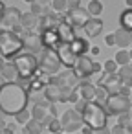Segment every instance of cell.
<instances>
[{
  "instance_id": "cell-10",
  "label": "cell",
  "mask_w": 132,
  "mask_h": 134,
  "mask_svg": "<svg viewBox=\"0 0 132 134\" xmlns=\"http://www.w3.org/2000/svg\"><path fill=\"white\" fill-rule=\"evenodd\" d=\"M61 123H62V129L66 134L70 132H75V130H81L84 127V119H83V114L77 112L75 108H68L62 116H61Z\"/></svg>"
},
{
  "instance_id": "cell-15",
  "label": "cell",
  "mask_w": 132,
  "mask_h": 134,
  "mask_svg": "<svg viewBox=\"0 0 132 134\" xmlns=\"http://www.w3.org/2000/svg\"><path fill=\"white\" fill-rule=\"evenodd\" d=\"M73 26L72 24H68L64 19L57 24V33H59V41H61V44H70V42H73V39H75V33H73Z\"/></svg>"
},
{
  "instance_id": "cell-45",
  "label": "cell",
  "mask_w": 132,
  "mask_h": 134,
  "mask_svg": "<svg viewBox=\"0 0 132 134\" xmlns=\"http://www.w3.org/2000/svg\"><path fill=\"white\" fill-rule=\"evenodd\" d=\"M99 52H101V50H99L97 46H92V50H90V53H92V55H99Z\"/></svg>"
},
{
  "instance_id": "cell-22",
  "label": "cell",
  "mask_w": 132,
  "mask_h": 134,
  "mask_svg": "<svg viewBox=\"0 0 132 134\" xmlns=\"http://www.w3.org/2000/svg\"><path fill=\"white\" fill-rule=\"evenodd\" d=\"M114 35H116V46H117L119 50H127V48L132 44V33H130V31L119 28L117 31H114Z\"/></svg>"
},
{
  "instance_id": "cell-49",
  "label": "cell",
  "mask_w": 132,
  "mask_h": 134,
  "mask_svg": "<svg viewBox=\"0 0 132 134\" xmlns=\"http://www.w3.org/2000/svg\"><path fill=\"white\" fill-rule=\"evenodd\" d=\"M24 2H26V4H30V6H31V4H35V2H39V0H24Z\"/></svg>"
},
{
  "instance_id": "cell-33",
  "label": "cell",
  "mask_w": 132,
  "mask_h": 134,
  "mask_svg": "<svg viewBox=\"0 0 132 134\" xmlns=\"http://www.w3.org/2000/svg\"><path fill=\"white\" fill-rule=\"evenodd\" d=\"M117 66H119V64H117L114 59H108V61L103 63V72H105V74H117V70H119Z\"/></svg>"
},
{
  "instance_id": "cell-35",
  "label": "cell",
  "mask_w": 132,
  "mask_h": 134,
  "mask_svg": "<svg viewBox=\"0 0 132 134\" xmlns=\"http://www.w3.org/2000/svg\"><path fill=\"white\" fill-rule=\"evenodd\" d=\"M132 123V119H130V114H121V116H117V125H121V127H128Z\"/></svg>"
},
{
  "instance_id": "cell-44",
  "label": "cell",
  "mask_w": 132,
  "mask_h": 134,
  "mask_svg": "<svg viewBox=\"0 0 132 134\" xmlns=\"http://www.w3.org/2000/svg\"><path fill=\"white\" fill-rule=\"evenodd\" d=\"M95 134H112V132H110V129H106V127H105V129H99V130H95Z\"/></svg>"
},
{
  "instance_id": "cell-3",
  "label": "cell",
  "mask_w": 132,
  "mask_h": 134,
  "mask_svg": "<svg viewBox=\"0 0 132 134\" xmlns=\"http://www.w3.org/2000/svg\"><path fill=\"white\" fill-rule=\"evenodd\" d=\"M83 119H84V125H88L94 130L105 129L106 127V121H108V110L101 103L90 101L86 105V108L83 110Z\"/></svg>"
},
{
  "instance_id": "cell-55",
  "label": "cell",
  "mask_w": 132,
  "mask_h": 134,
  "mask_svg": "<svg viewBox=\"0 0 132 134\" xmlns=\"http://www.w3.org/2000/svg\"><path fill=\"white\" fill-rule=\"evenodd\" d=\"M62 134H66V132H62Z\"/></svg>"
},
{
  "instance_id": "cell-11",
  "label": "cell",
  "mask_w": 132,
  "mask_h": 134,
  "mask_svg": "<svg viewBox=\"0 0 132 134\" xmlns=\"http://www.w3.org/2000/svg\"><path fill=\"white\" fill-rule=\"evenodd\" d=\"M64 20L73 28H84V24L90 20V13L86 8H75L64 13Z\"/></svg>"
},
{
  "instance_id": "cell-46",
  "label": "cell",
  "mask_w": 132,
  "mask_h": 134,
  "mask_svg": "<svg viewBox=\"0 0 132 134\" xmlns=\"http://www.w3.org/2000/svg\"><path fill=\"white\" fill-rule=\"evenodd\" d=\"M6 83H8V81H6V77H4L2 74H0V88H2V86H4Z\"/></svg>"
},
{
  "instance_id": "cell-51",
  "label": "cell",
  "mask_w": 132,
  "mask_h": 134,
  "mask_svg": "<svg viewBox=\"0 0 132 134\" xmlns=\"http://www.w3.org/2000/svg\"><path fill=\"white\" fill-rule=\"evenodd\" d=\"M127 2V8H132V0H125Z\"/></svg>"
},
{
  "instance_id": "cell-5",
  "label": "cell",
  "mask_w": 132,
  "mask_h": 134,
  "mask_svg": "<svg viewBox=\"0 0 132 134\" xmlns=\"http://www.w3.org/2000/svg\"><path fill=\"white\" fill-rule=\"evenodd\" d=\"M50 83H55V85H57V86L64 92V99H66V103H68L70 96H72V94L79 88L81 79L77 77V74H75L73 70H64V72H61V74L53 75Z\"/></svg>"
},
{
  "instance_id": "cell-2",
  "label": "cell",
  "mask_w": 132,
  "mask_h": 134,
  "mask_svg": "<svg viewBox=\"0 0 132 134\" xmlns=\"http://www.w3.org/2000/svg\"><path fill=\"white\" fill-rule=\"evenodd\" d=\"M24 50V39L9 30H0V55L4 59H15Z\"/></svg>"
},
{
  "instance_id": "cell-25",
  "label": "cell",
  "mask_w": 132,
  "mask_h": 134,
  "mask_svg": "<svg viewBox=\"0 0 132 134\" xmlns=\"http://www.w3.org/2000/svg\"><path fill=\"white\" fill-rule=\"evenodd\" d=\"M117 77H119L121 85H125V86H130V88H132V64L119 66V70H117Z\"/></svg>"
},
{
  "instance_id": "cell-42",
  "label": "cell",
  "mask_w": 132,
  "mask_h": 134,
  "mask_svg": "<svg viewBox=\"0 0 132 134\" xmlns=\"http://www.w3.org/2000/svg\"><path fill=\"white\" fill-rule=\"evenodd\" d=\"M8 6H4V2H0V22H2V17H4V11H6Z\"/></svg>"
},
{
  "instance_id": "cell-6",
  "label": "cell",
  "mask_w": 132,
  "mask_h": 134,
  "mask_svg": "<svg viewBox=\"0 0 132 134\" xmlns=\"http://www.w3.org/2000/svg\"><path fill=\"white\" fill-rule=\"evenodd\" d=\"M61 68H62V63H61L57 52L50 50V48H44L41 57H39V72L53 77V75L61 74Z\"/></svg>"
},
{
  "instance_id": "cell-54",
  "label": "cell",
  "mask_w": 132,
  "mask_h": 134,
  "mask_svg": "<svg viewBox=\"0 0 132 134\" xmlns=\"http://www.w3.org/2000/svg\"><path fill=\"white\" fill-rule=\"evenodd\" d=\"M130 99H132V94H130Z\"/></svg>"
},
{
  "instance_id": "cell-9",
  "label": "cell",
  "mask_w": 132,
  "mask_h": 134,
  "mask_svg": "<svg viewBox=\"0 0 132 134\" xmlns=\"http://www.w3.org/2000/svg\"><path fill=\"white\" fill-rule=\"evenodd\" d=\"M2 30H9V31H22V11L15 6H8L2 17V22H0Z\"/></svg>"
},
{
  "instance_id": "cell-38",
  "label": "cell",
  "mask_w": 132,
  "mask_h": 134,
  "mask_svg": "<svg viewBox=\"0 0 132 134\" xmlns=\"http://www.w3.org/2000/svg\"><path fill=\"white\" fill-rule=\"evenodd\" d=\"M86 105H88V101H84V99H79V101H77V103H75V110H77V112H81V114H83V110H84V108H86Z\"/></svg>"
},
{
  "instance_id": "cell-47",
  "label": "cell",
  "mask_w": 132,
  "mask_h": 134,
  "mask_svg": "<svg viewBox=\"0 0 132 134\" xmlns=\"http://www.w3.org/2000/svg\"><path fill=\"white\" fill-rule=\"evenodd\" d=\"M4 64H6V61H4V57H2V55H0V70L4 68Z\"/></svg>"
},
{
  "instance_id": "cell-30",
  "label": "cell",
  "mask_w": 132,
  "mask_h": 134,
  "mask_svg": "<svg viewBox=\"0 0 132 134\" xmlns=\"http://www.w3.org/2000/svg\"><path fill=\"white\" fill-rule=\"evenodd\" d=\"M50 6H51V9H53L55 13L64 15V13L68 11V0H53Z\"/></svg>"
},
{
  "instance_id": "cell-56",
  "label": "cell",
  "mask_w": 132,
  "mask_h": 134,
  "mask_svg": "<svg viewBox=\"0 0 132 134\" xmlns=\"http://www.w3.org/2000/svg\"><path fill=\"white\" fill-rule=\"evenodd\" d=\"M130 64H132V63H130Z\"/></svg>"
},
{
  "instance_id": "cell-52",
  "label": "cell",
  "mask_w": 132,
  "mask_h": 134,
  "mask_svg": "<svg viewBox=\"0 0 132 134\" xmlns=\"http://www.w3.org/2000/svg\"><path fill=\"white\" fill-rule=\"evenodd\" d=\"M128 114H130V119H132V108H130V112H128Z\"/></svg>"
},
{
  "instance_id": "cell-53",
  "label": "cell",
  "mask_w": 132,
  "mask_h": 134,
  "mask_svg": "<svg viewBox=\"0 0 132 134\" xmlns=\"http://www.w3.org/2000/svg\"><path fill=\"white\" fill-rule=\"evenodd\" d=\"M130 52H132V44H130Z\"/></svg>"
},
{
  "instance_id": "cell-4",
  "label": "cell",
  "mask_w": 132,
  "mask_h": 134,
  "mask_svg": "<svg viewBox=\"0 0 132 134\" xmlns=\"http://www.w3.org/2000/svg\"><path fill=\"white\" fill-rule=\"evenodd\" d=\"M15 66L19 68V74H20V79H31L37 72H39V59L35 57V53H30V52H24V53H19L15 59H13Z\"/></svg>"
},
{
  "instance_id": "cell-24",
  "label": "cell",
  "mask_w": 132,
  "mask_h": 134,
  "mask_svg": "<svg viewBox=\"0 0 132 134\" xmlns=\"http://www.w3.org/2000/svg\"><path fill=\"white\" fill-rule=\"evenodd\" d=\"M72 50H73V53H75L77 57H81V55H88V52L92 50V46H90V42H88L86 39L75 37L73 42H72Z\"/></svg>"
},
{
  "instance_id": "cell-50",
  "label": "cell",
  "mask_w": 132,
  "mask_h": 134,
  "mask_svg": "<svg viewBox=\"0 0 132 134\" xmlns=\"http://www.w3.org/2000/svg\"><path fill=\"white\" fill-rule=\"evenodd\" d=\"M127 134H132V123H130V125L127 127Z\"/></svg>"
},
{
  "instance_id": "cell-16",
  "label": "cell",
  "mask_w": 132,
  "mask_h": 134,
  "mask_svg": "<svg viewBox=\"0 0 132 134\" xmlns=\"http://www.w3.org/2000/svg\"><path fill=\"white\" fill-rule=\"evenodd\" d=\"M42 96H44V99H48L50 103H66V99H64V92L55 85V83H50L46 88H44V92H42Z\"/></svg>"
},
{
  "instance_id": "cell-28",
  "label": "cell",
  "mask_w": 132,
  "mask_h": 134,
  "mask_svg": "<svg viewBox=\"0 0 132 134\" xmlns=\"http://www.w3.org/2000/svg\"><path fill=\"white\" fill-rule=\"evenodd\" d=\"M114 61L119 64V66H127L132 63V52L130 50H119L116 55H114Z\"/></svg>"
},
{
  "instance_id": "cell-37",
  "label": "cell",
  "mask_w": 132,
  "mask_h": 134,
  "mask_svg": "<svg viewBox=\"0 0 132 134\" xmlns=\"http://www.w3.org/2000/svg\"><path fill=\"white\" fill-rule=\"evenodd\" d=\"M110 132H112V134H127V129H125V127H121V125H117V123H116V125H114V127H112V129H110Z\"/></svg>"
},
{
  "instance_id": "cell-1",
  "label": "cell",
  "mask_w": 132,
  "mask_h": 134,
  "mask_svg": "<svg viewBox=\"0 0 132 134\" xmlns=\"http://www.w3.org/2000/svg\"><path fill=\"white\" fill-rule=\"evenodd\" d=\"M30 92L20 83H6L0 88V110L4 114L15 116L20 110L28 108Z\"/></svg>"
},
{
  "instance_id": "cell-19",
  "label": "cell",
  "mask_w": 132,
  "mask_h": 134,
  "mask_svg": "<svg viewBox=\"0 0 132 134\" xmlns=\"http://www.w3.org/2000/svg\"><path fill=\"white\" fill-rule=\"evenodd\" d=\"M37 28H41V17L33 15L31 11L22 13V31H24V33H31V31H35Z\"/></svg>"
},
{
  "instance_id": "cell-43",
  "label": "cell",
  "mask_w": 132,
  "mask_h": 134,
  "mask_svg": "<svg viewBox=\"0 0 132 134\" xmlns=\"http://www.w3.org/2000/svg\"><path fill=\"white\" fill-rule=\"evenodd\" d=\"M6 127H8V123L4 121V118H0V134L4 132V129H6Z\"/></svg>"
},
{
  "instance_id": "cell-34",
  "label": "cell",
  "mask_w": 132,
  "mask_h": 134,
  "mask_svg": "<svg viewBox=\"0 0 132 134\" xmlns=\"http://www.w3.org/2000/svg\"><path fill=\"white\" fill-rule=\"evenodd\" d=\"M48 130H50V132H53V134H62V132H64V129H62V123H61V119L53 118V121L48 125Z\"/></svg>"
},
{
  "instance_id": "cell-21",
  "label": "cell",
  "mask_w": 132,
  "mask_h": 134,
  "mask_svg": "<svg viewBox=\"0 0 132 134\" xmlns=\"http://www.w3.org/2000/svg\"><path fill=\"white\" fill-rule=\"evenodd\" d=\"M0 74L6 77V81H8V83H19V81H20L19 68L15 66V63H13V61H8V63L4 64V68L0 70Z\"/></svg>"
},
{
  "instance_id": "cell-27",
  "label": "cell",
  "mask_w": 132,
  "mask_h": 134,
  "mask_svg": "<svg viewBox=\"0 0 132 134\" xmlns=\"http://www.w3.org/2000/svg\"><path fill=\"white\" fill-rule=\"evenodd\" d=\"M119 26H121L123 30H127V31L132 33V8H127V9L121 13V17H119Z\"/></svg>"
},
{
  "instance_id": "cell-26",
  "label": "cell",
  "mask_w": 132,
  "mask_h": 134,
  "mask_svg": "<svg viewBox=\"0 0 132 134\" xmlns=\"http://www.w3.org/2000/svg\"><path fill=\"white\" fill-rule=\"evenodd\" d=\"M42 129H44V125L41 123V121H37V119H30L26 125H24V130H22V134H41L42 132Z\"/></svg>"
},
{
  "instance_id": "cell-32",
  "label": "cell",
  "mask_w": 132,
  "mask_h": 134,
  "mask_svg": "<svg viewBox=\"0 0 132 134\" xmlns=\"http://www.w3.org/2000/svg\"><path fill=\"white\" fill-rule=\"evenodd\" d=\"M31 118H33V116H31V112H30L28 108H24V110H20L19 114H15V121L20 123V125H26Z\"/></svg>"
},
{
  "instance_id": "cell-31",
  "label": "cell",
  "mask_w": 132,
  "mask_h": 134,
  "mask_svg": "<svg viewBox=\"0 0 132 134\" xmlns=\"http://www.w3.org/2000/svg\"><path fill=\"white\" fill-rule=\"evenodd\" d=\"M108 97H110V94L106 92V88L99 85V86H97V90H95V101L103 105V103H106V101H108Z\"/></svg>"
},
{
  "instance_id": "cell-20",
  "label": "cell",
  "mask_w": 132,
  "mask_h": 134,
  "mask_svg": "<svg viewBox=\"0 0 132 134\" xmlns=\"http://www.w3.org/2000/svg\"><path fill=\"white\" fill-rule=\"evenodd\" d=\"M83 30L86 31V35H88L90 39H95V37H99L101 31H103V20H101L99 17H90V20L84 24Z\"/></svg>"
},
{
  "instance_id": "cell-39",
  "label": "cell",
  "mask_w": 132,
  "mask_h": 134,
  "mask_svg": "<svg viewBox=\"0 0 132 134\" xmlns=\"http://www.w3.org/2000/svg\"><path fill=\"white\" fill-rule=\"evenodd\" d=\"M75 8H81V0H68V11Z\"/></svg>"
},
{
  "instance_id": "cell-8",
  "label": "cell",
  "mask_w": 132,
  "mask_h": 134,
  "mask_svg": "<svg viewBox=\"0 0 132 134\" xmlns=\"http://www.w3.org/2000/svg\"><path fill=\"white\" fill-rule=\"evenodd\" d=\"M101 70H103V66H101L99 63L92 61L88 55L77 57V63H75V66H73V72L77 74L79 79H88V77H92L94 74H99Z\"/></svg>"
},
{
  "instance_id": "cell-36",
  "label": "cell",
  "mask_w": 132,
  "mask_h": 134,
  "mask_svg": "<svg viewBox=\"0 0 132 134\" xmlns=\"http://www.w3.org/2000/svg\"><path fill=\"white\" fill-rule=\"evenodd\" d=\"M105 44H106V46H110V48H112V46H116V35H114V33H108V35L105 37Z\"/></svg>"
},
{
  "instance_id": "cell-7",
  "label": "cell",
  "mask_w": 132,
  "mask_h": 134,
  "mask_svg": "<svg viewBox=\"0 0 132 134\" xmlns=\"http://www.w3.org/2000/svg\"><path fill=\"white\" fill-rule=\"evenodd\" d=\"M106 105V110L108 114L112 116H121V114H128L130 108H132V99L130 96H125V94H114L108 97V101L105 103Z\"/></svg>"
},
{
  "instance_id": "cell-12",
  "label": "cell",
  "mask_w": 132,
  "mask_h": 134,
  "mask_svg": "<svg viewBox=\"0 0 132 134\" xmlns=\"http://www.w3.org/2000/svg\"><path fill=\"white\" fill-rule=\"evenodd\" d=\"M55 52H57V55H59L62 66L68 68V70H73V66H75V63H77V55H75L73 50H72V42H70V44H59Z\"/></svg>"
},
{
  "instance_id": "cell-29",
  "label": "cell",
  "mask_w": 132,
  "mask_h": 134,
  "mask_svg": "<svg viewBox=\"0 0 132 134\" xmlns=\"http://www.w3.org/2000/svg\"><path fill=\"white\" fill-rule=\"evenodd\" d=\"M90 17H99L103 13V4H101V0H90L88 6H86Z\"/></svg>"
},
{
  "instance_id": "cell-41",
  "label": "cell",
  "mask_w": 132,
  "mask_h": 134,
  "mask_svg": "<svg viewBox=\"0 0 132 134\" xmlns=\"http://www.w3.org/2000/svg\"><path fill=\"white\" fill-rule=\"evenodd\" d=\"M81 132H83V134H95V130H94V129H90L88 125H84V127L81 129Z\"/></svg>"
},
{
  "instance_id": "cell-40",
  "label": "cell",
  "mask_w": 132,
  "mask_h": 134,
  "mask_svg": "<svg viewBox=\"0 0 132 134\" xmlns=\"http://www.w3.org/2000/svg\"><path fill=\"white\" fill-rule=\"evenodd\" d=\"M2 134H15V125L11 123V125H8L6 129H4V132Z\"/></svg>"
},
{
  "instance_id": "cell-13",
  "label": "cell",
  "mask_w": 132,
  "mask_h": 134,
  "mask_svg": "<svg viewBox=\"0 0 132 134\" xmlns=\"http://www.w3.org/2000/svg\"><path fill=\"white\" fill-rule=\"evenodd\" d=\"M24 48L26 52L30 53H41L44 50V44H42V35L39 31H31V33H24Z\"/></svg>"
},
{
  "instance_id": "cell-18",
  "label": "cell",
  "mask_w": 132,
  "mask_h": 134,
  "mask_svg": "<svg viewBox=\"0 0 132 134\" xmlns=\"http://www.w3.org/2000/svg\"><path fill=\"white\" fill-rule=\"evenodd\" d=\"M79 96H81V99H84V101H95V90H97V86L94 85V83H90L88 79H81V83H79Z\"/></svg>"
},
{
  "instance_id": "cell-48",
  "label": "cell",
  "mask_w": 132,
  "mask_h": 134,
  "mask_svg": "<svg viewBox=\"0 0 132 134\" xmlns=\"http://www.w3.org/2000/svg\"><path fill=\"white\" fill-rule=\"evenodd\" d=\"M39 2H41V4H44V6H48V4H51V2H53V0H39Z\"/></svg>"
},
{
  "instance_id": "cell-14",
  "label": "cell",
  "mask_w": 132,
  "mask_h": 134,
  "mask_svg": "<svg viewBox=\"0 0 132 134\" xmlns=\"http://www.w3.org/2000/svg\"><path fill=\"white\" fill-rule=\"evenodd\" d=\"M99 85L105 86L110 96L119 94V90H121V81H119L117 74H105V72H103V75L99 77Z\"/></svg>"
},
{
  "instance_id": "cell-17",
  "label": "cell",
  "mask_w": 132,
  "mask_h": 134,
  "mask_svg": "<svg viewBox=\"0 0 132 134\" xmlns=\"http://www.w3.org/2000/svg\"><path fill=\"white\" fill-rule=\"evenodd\" d=\"M39 33L42 35V44H44V48L57 50V46L61 44L59 33H57V26H55V28H50V30H42V31H39Z\"/></svg>"
},
{
  "instance_id": "cell-23",
  "label": "cell",
  "mask_w": 132,
  "mask_h": 134,
  "mask_svg": "<svg viewBox=\"0 0 132 134\" xmlns=\"http://www.w3.org/2000/svg\"><path fill=\"white\" fill-rule=\"evenodd\" d=\"M64 17H61L59 13H55V11H50L48 15H44V17H41V31L42 30H50V28H55L61 20H62Z\"/></svg>"
}]
</instances>
